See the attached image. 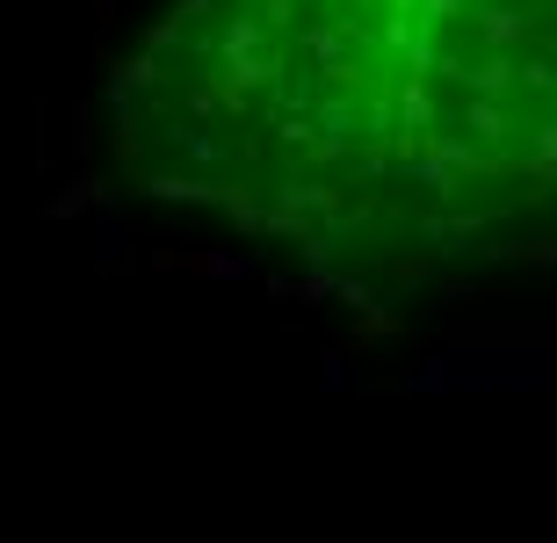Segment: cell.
<instances>
[{"label": "cell", "instance_id": "1", "mask_svg": "<svg viewBox=\"0 0 557 543\" xmlns=\"http://www.w3.org/2000/svg\"><path fill=\"white\" fill-rule=\"evenodd\" d=\"M550 356L543 348H521V356H478V348H456V356H428L406 384L413 392H550Z\"/></svg>", "mask_w": 557, "mask_h": 543}]
</instances>
